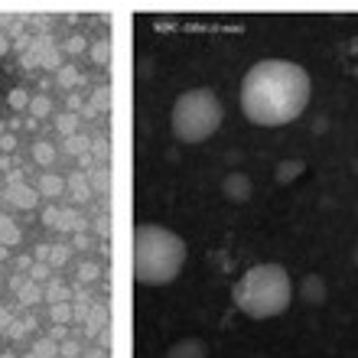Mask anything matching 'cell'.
Here are the masks:
<instances>
[{
	"label": "cell",
	"mask_w": 358,
	"mask_h": 358,
	"mask_svg": "<svg viewBox=\"0 0 358 358\" xmlns=\"http://www.w3.org/2000/svg\"><path fill=\"white\" fill-rule=\"evenodd\" d=\"M313 94L310 72L290 59H261L245 72L238 101L255 127H283L296 121Z\"/></svg>",
	"instance_id": "6da1fadb"
},
{
	"label": "cell",
	"mask_w": 358,
	"mask_h": 358,
	"mask_svg": "<svg viewBox=\"0 0 358 358\" xmlns=\"http://www.w3.org/2000/svg\"><path fill=\"white\" fill-rule=\"evenodd\" d=\"M189 257L186 241L166 225L143 222L134 228L131 238V264L134 280L141 287H166L182 273Z\"/></svg>",
	"instance_id": "7a4b0ae2"
},
{
	"label": "cell",
	"mask_w": 358,
	"mask_h": 358,
	"mask_svg": "<svg viewBox=\"0 0 358 358\" xmlns=\"http://www.w3.org/2000/svg\"><path fill=\"white\" fill-rule=\"evenodd\" d=\"M293 277L283 264H255L248 267L231 287V303L248 320H273L290 310L293 303Z\"/></svg>",
	"instance_id": "3957f363"
},
{
	"label": "cell",
	"mask_w": 358,
	"mask_h": 358,
	"mask_svg": "<svg viewBox=\"0 0 358 358\" xmlns=\"http://www.w3.org/2000/svg\"><path fill=\"white\" fill-rule=\"evenodd\" d=\"M225 121V104L218 98L215 88L199 85L186 88L173 101L170 111V131L179 143H202L222 127Z\"/></svg>",
	"instance_id": "277c9868"
},
{
	"label": "cell",
	"mask_w": 358,
	"mask_h": 358,
	"mask_svg": "<svg viewBox=\"0 0 358 358\" xmlns=\"http://www.w3.org/2000/svg\"><path fill=\"white\" fill-rule=\"evenodd\" d=\"M222 196L228 199V202H235V206H241V202H248V199L255 196V182H251V176L248 173H228L225 179H222Z\"/></svg>",
	"instance_id": "5b68a950"
},
{
	"label": "cell",
	"mask_w": 358,
	"mask_h": 358,
	"mask_svg": "<svg viewBox=\"0 0 358 358\" xmlns=\"http://www.w3.org/2000/svg\"><path fill=\"white\" fill-rule=\"evenodd\" d=\"M293 293H300L303 303L320 306V303H326V280H322L320 273H306L300 280V287H293Z\"/></svg>",
	"instance_id": "8992f818"
},
{
	"label": "cell",
	"mask_w": 358,
	"mask_h": 358,
	"mask_svg": "<svg viewBox=\"0 0 358 358\" xmlns=\"http://www.w3.org/2000/svg\"><path fill=\"white\" fill-rule=\"evenodd\" d=\"M166 358H208V345L196 336H186V339H176L166 349Z\"/></svg>",
	"instance_id": "52a82bcc"
},
{
	"label": "cell",
	"mask_w": 358,
	"mask_h": 358,
	"mask_svg": "<svg viewBox=\"0 0 358 358\" xmlns=\"http://www.w3.org/2000/svg\"><path fill=\"white\" fill-rule=\"evenodd\" d=\"M306 163H280L277 166V182H287V179H296V170H303Z\"/></svg>",
	"instance_id": "ba28073f"
},
{
	"label": "cell",
	"mask_w": 358,
	"mask_h": 358,
	"mask_svg": "<svg viewBox=\"0 0 358 358\" xmlns=\"http://www.w3.org/2000/svg\"><path fill=\"white\" fill-rule=\"evenodd\" d=\"M352 257H355V267H358V245H355V251H352Z\"/></svg>",
	"instance_id": "9c48e42d"
}]
</instances>
